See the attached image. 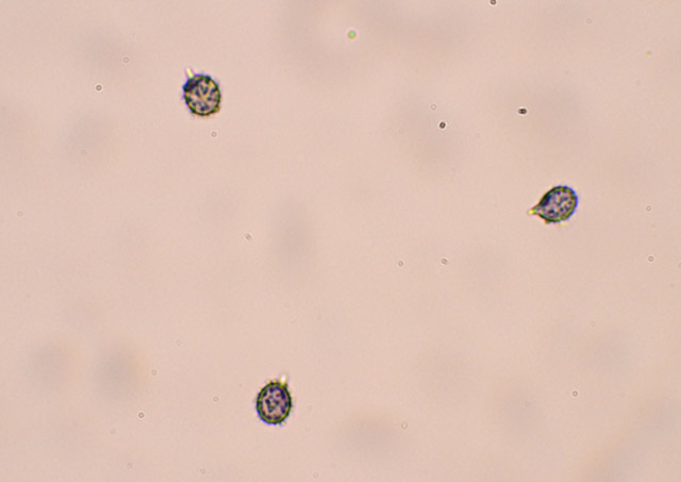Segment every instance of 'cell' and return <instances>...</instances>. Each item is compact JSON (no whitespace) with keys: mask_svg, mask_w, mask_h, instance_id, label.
Instances as JSON below:
<instances>
[{"mask_svg":"<svg viewBox=\"0 0 681 482\" xmlns=\"http://www.w3.org/2000/svg\"><path fill=\"white\" fill-rule=\"evenodd\" d=\"M185 101L191 112L198 116H211L221 110L220 87L211 77L196 75L184 87Z\"/></svg>","mask_w":681,"mask_h":482,"instance_id":"obj_1","label":"cell"},{"mask_svg":"<svg viewBox=\"0 0 681 482\" xmlns=\"http://www.w3.org/2000/svg\"><path fill=\"white\" fill-rule=\"evenodd\" d=\"M577 206L576 192L570 187L558 186L548 191L528 214L539 216L546 224H558L571 219Z\"/></svg>","mask_w":681,"mask_h":482,"instance_id":"obj_2","label":"cell"},{"mask_svg":"<svg viewBox=\"0 0 681 482\" xmlns=\"http://www.w3.org/2000/svg\"><path fill=\"white\" fill-rule=\"evenodd\" d=\"M256 408L265 423L279 425L287 421L293 409L288 386L278 381L270 382L259 393Z\"/></svg>","mask_w":681,"mask_h":482,"instance_id":"obj_3","label":"cell"}]
</instances>
